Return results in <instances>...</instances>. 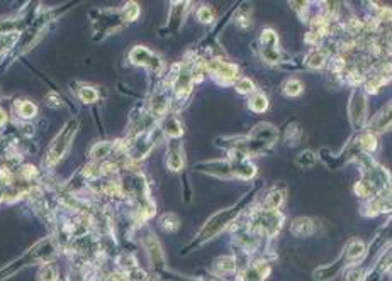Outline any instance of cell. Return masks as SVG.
<instances>
[{"label": "cell", "instance_id": "6da1fadb", "mask_svg": "<svg viewBox=\"0 0 392 281\" xmlns=\"http://www.w3.org/2000/svg\"><path fill=\"white\" fill-rule=\"evenodd\" d=\"M279 139V131L272 124H258L250 131L248 138H238L236 149L243 154H262L263 151L270 149Z\"/></svg>", "mask_w": 392, "mask_h": 281}, {"label": "cell", "instance_id": "7a4b0ae2", "mask_svg": "<svg viewBox=\"0 0 392 281\" xmlns=\"http://www.w3.org/2000/svg\"><path fill=\"white\" fill-rule=\"evenodd\" d=\"M251 197H253V195L248 193V195L243 198V200H239L236 205L229 207V209H226V210H219L217 213H214V215L210 217L207 222H205V225L200 229V232L197 234V237H196V241H194V244H202V242L209 241V239L216 237L217 234H221L222 229H224V227H228L231 222H233L234 218L238 217V213L241 212L243 209H245V205L248 204V200ZM194 244H192V246H194Z\"/></svg>", "mask_w": 392, "mask_h": 281}, {"label": "cell", "instance_id": "3957f363", "mask_svg": "<svg viewBox=\"0 0 392 281\" xmlns=\"http://www.w3.org/2000/svg\"><path fill=\"white\" fill-rule=\"evenodd\" d=\"M78 131V121L77 119H72V121H68L65 124V127L60 131V134L56 136L55 140L51 142V146H49V151H48V156H46V163L49 166H55L58 161H61L65 154L68 152L70 146H72V140L75 138Z\"/></svg>", "mask_w": 392, "mask_h": 281}, {"label": "cell", "instance_id": "277c9868", "mask_svg": "<svg viewBox=\"0 0 392 281\" xmlns=\"http://www.w3.org/2000/svg\"><path fill=\"white\" fill-rule=\"evenodd\" d=\"M348 112H350V122L355 129L364 126L365 122V114H367V98L365 95L360 92V90H355L352 93V98H350V105H348Z\"/></svg>", "mask_w": 392, "mask_h": 281}, {"label": "cell", "instance_id": "5b68a950", "mask_svg": "<svg viewBox=\"0 0 392 281\" xmlns=\"http://www.w3.org/2000/svg\"><path fill=\"white\" fill-rule=\"evenodd\" d=\"M262 53L268 63H277L280 60L279 38L275 34V31H272V29H265L262 32Z\"/></svg>", "mask_w": 392, "mask_h": 281}, {"label": "cell", "instance_id": "8992f818", "mask_svg": "<svg viewBox=\"0 0 392 281\" xmlns=\"http://www.w3.org/2000/svg\"><path fill=\"white\" fill-rule=\"evenodd\" d=\"M129 58H131V61H133L134 65L150 66L151 70H156V71H160V68H162V61H160V58L155 56L148 48L136 46L133 51H131Z\"/></svg>", "mask_w": 392, "mask_h": 281}, {"label": "cell", "instance_id": "52a82bcc", "mask_svg": "<svg viewBox=\"0 0 392 281\" xmlns=\"http://www.w3.org/2000/svg\"><path fill=\"white\" fill-rule=\"evenodd\" d=\"M185 163V154H184V146L179 139H170L168 144V154H167V164L168 169L172 171H180L184 168Z\"/></svg>", "mask_w": 392, "mask_h": 281}, {"label": "cell", "instance_id": "ba28073f", "mask_svg": "<svg viewBox=\"0 0 392 281\" xmlns=\"http://www.w3.org/2000/svg\"><path fill=\"white\" fill-rule=\"evenodd\" d=\"M207 68L214 73V75L224 78V80H233V78L238 75L236 66L229 65V63H222V61H219V60L210 61V63L207 65Z\"/></svg>", "mask_w": 392, "mask_h": 281}, {"label": "cell", "instance_id": "9c48e42d", "mask_svg": "<svg viewBox=\"0 0 392 281\" xmlns=\"http://www.w3.org/2000/svg\"><path fill=\"white\" fill-rule=\"evenodd\" d=\"M291 232L297 235V237H300V235H309L314 232V224H312V220L307 217L294 218L291 224Z\"/></svg>", "mask_w": 392, "mask_h": 281}, {"label": "cell", "instance_id": "30bf717a", "mask_svg": "<svg viewBox=\"0 0 392 281\" xmlns=\"http://www.w3.org/2000/svg\"><path fill=\"white\" fill-rule=\"evenodd\" d=\"M343 259H345V253L341 254V258L338 259L335 264H328V266H323V268H319V270H316L314 273L316 280L326 281V280H331L333 276H336V273L343 268Z\"/></svg>", "mask_w": 392, "mask_h": 281}, {"label": "cell", "instance_id": "8fae6325", "mask_svg": "<svg viewBox=\"0 0 392 281\" xmlns=\"http://www.w3.org/2000/svg\"><path fill=\"white\" fill-rule=\"evenodd\" d=\"M389 124H391V112H389V107L379 112L370 122V131L372 132H384L389 129Z\"/></svg>", "mask_w": 392, "mask_h": 281}, {"label": "cell", "instance_id": "7c38bea8", "mask_svg": "<svg viewBox=\"0 0 392 281\" xmlns=\"http://www.w3.org/2000/svg\"><path fill=\"white\" fill-rule=\"evenodd\" d=\"M284 198H286V192L284 190H274V192H270L268 193V197H267V200H265V210H277L282 207L284 204Z\"/></svg>", "mask_w": 392, "mask_h": 281}, {"label": "cell", "instance_id": "4fadbf2b", "mask_svg": "<svg viewBox=\"0 0 392 281\" xmlns=\"http://www.w3.org/2000/svg\"><path fill=\"white\" fill-rule=\"evenodd\" d=\"M364 251H365L364 242L358 241V239H352V241L348 242V246H346V249H345L346 259H350V261H355V259H358L362 254H364Z\"/></svg>", "mask_w": 392, "mask_h": 281}, {"label": "cell", "instance_id": "5bb4252c", "mask_svg": "<svg viewBox=\"0 0 392 281\" xmlns=\"http://www.w3.org/2000/svg\"><path fill=\"white\" fill-rule=\"evenodd\" d=\"M163 129L172 139H179L180 136L184 134L182 126H180V122L177 121V117H173V115L167 117V121H165V124H163Z\"/></svg>", "mask_w": 392, "mask_h": 281}, {"label": "cell", "instance_id": "9a60e30c", "mask_svg": "<svg viewBox=\"0 0 392 281\" xmlns=\"http://www.w3.org/2000/svg\"><path fill=\"white\" fill-rule=\"evenodd\" d=\"M295 164L300 168H312L316 164V156L312 151H302L295 158Z\"/></svg>", "mask_w": 392, "mask_h": 281}, {"label": "cell", "instance_id": "2e32d148", "mask_svg": "<svg viewBox=\"0 0 392 281\" xmlns=\"http://www.w3.org/2000/svg\"><path fill=\"white\" fill-rule=\"evenodd\" d=\"M248 105H250V109L253 110V112H257V114H262L263 110H267V107H268V100H267V97H265V95L258 93V95H255V97L251 98Z\"/></svg>", "mask_w": 392, "mask_h": 281}, {"label": "cell", "instance_id": "e0dca14e", "mask_svg": "<svg viewBox=\"0 0 392 281\" xmlns=\"http://www.w3.org/2000/svg\"><path fill=\"white\" fill-rule=\"evenodd\" d=\"M160 224H162V227L165 230H168V232H173V230H177L179 229V218H177L173 213H165V215L162 217V220H160Z\"/></svg>", "mask_w": 392, "mask_h": 281}, {"label": "cell", "instance_id": "ac0fdd59", "mask_svg": "<svg viewBox=\"0 0 392 281\" xmlns=\"http://www.w3.org/2000/svg\"><path fill=\"white\" fill-rule=\"evenodd\" d=\"M78 97H80L82 102L92 103L98 98V93L96 88H92V86H84V88H80V92H78Z\"/></svg>", "mask_w": 392, "mask_h": 281}, {"label": "cell", "instance_id": "d6986e66", "mask_svg": "<svg viewBox=\"0 0 392 281\" xmlns=\"http://www.w3.org/2000/svg\"><path fill=\"white\" fill-rule=\"evenodd\" d=\"M15 39H17V32H5L0 36V55H3L15 43Z\"/></svg>", "mask_w": 392, "mask_h": 281}, {"label": "cell", "instance_id": "ffe728a7", "mask_svg": "<svg viewBox=\"0 0 392 281\" xmlns=\"http://www.w3.org/2000/svg\"><path fill=\"white\" fill-rule=\"evenodd\" d=\"M139 15V5L136 2L126 3V7L122 9V19L124 20H134Z\"/></svg>", "mask_w": 392, "mask_h": 281}, {"label": "cell", "instance_id": "44dd1931", "mask_svg": "<svg viewBox=\"0 0 392 281\" xmlns=\"http://www.w3.org/2000/svg\"><path fill=\"white\" fill-rule=\"evenodd\" d=\"M36 112H38V109H36V105L32 102H29V100H22L19 103V114L22 115V117H34Z\"/></svg>", "mask_w": 392, "mask_h": 281}, {"label": "cell", "instance_id": "7402d4cb", "mask_svg": "<svg viewBox=\"0 0 392 281\" xmlns=\"http://www.w3.org/2000/svg\"><path fill=\"white\" fill-rule=\"evenodd\" d=\"M284 92L287 95H291V97H295V95H299L302 92V83H300L299 80H289L286 81V85H284Z\"/></svg>", "mask_w": 392, "mask_h": 281}, {"label": "cell", "instance_id": "603a6c76", "mask_svg": "<svg viewBox=\"0 0 392 281\" xmlns=\"http://www.w3.org/2000/svg\"><path fill=\"white\" fill-rule=\"evenodd\" d=\"M324 65V55L323 53H319V51H316V53H312L311 56L307 58V66L309 68H319V66H323Z\"/></svg>", "mask_w": 392, "mask_h": 281}, {"label": "cell", "instance_id": "cb8c5ba5", "mask_svg": "<svg viewBox=\"0 0 392 281\" xmlns=\"http://www.w3.org/2000/svg\"><path fill=\"white\" fill-rule=\"evenodd\" d=\"M109 149H110V142H98L92 149V156L96 159H100V158H104V156H107Z\"/></svg>", "mask_w": 392, "mask_h": 281}, {"label": "cell", "instance_id": "d4e9b609", "mask_svg": "<svg viewBox=\"0 0 392 281\" xmlns=\"http://www.w3.org/2000/svg\"><path fill=\"white\" fill-rule=\"evenodd\" d=\"M197 19H199L200 22L207 24V22L212 20V12H210L209 7H200L199 12H197Z\"/></svg>", "mask_w": 392, "mask_h": 281}, {"label": "cell", "instance_id": "484cf974", "mask_svg": "<svg viewBox=\"0 0 392 281\" xmlns=\"http://www.w3.org/2000/svg\"><path fill=\"white\" fill-rule=\"evenodd\" d=\"M236 90H238L239 93H250L251 90H253V83H251L248 78H243V80L238 81Z\"/></svg>", "mask_w": 392, "mask_h": 281}, {"label": "cell", "instance_id": "4316f807", "mask_svg": "<svg viewBox=\"0 0 392 281\" xmlns=\"http://www.w3.org/2000/svg\"><path fill=\"white\" fill-rule=\"evenodd\" d=\"M41 280H43V281H55L56 280L55 270H53L51 266H46L43 271H41Z\"/></svg>", "mask_w": 392, "mask_h": 281}, {"label": "cell", "instance_id": "83f0119b", "mask_svg": "<svg viewBox=\"0 0 392 281\" xmlns=\"http://www.w3.org/2000/svg\"><path fill=\"white\" fill-rule=\"evenodd\" d=\"M362 144H364L369 151H372V149H375V138L372 134H367V136H364V139H362Z\"/></svg>", "mask_w": 392, "mask_h": 281}, {"label": "cell", "instance_id": "f1b7e54d", "mask_svg": "<svg viewBox=\"0 0 392 281\" xmlns=\"http://www.w3.org/2000/svg\"><path fill=\"white\" fill-rule=\"evenodd\" d=\"M5 122V114H3V110H0V126Z\"/></svg>", "mask_w": 392, "mask_h": 281}]
</instances>
